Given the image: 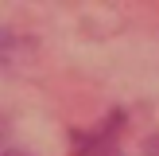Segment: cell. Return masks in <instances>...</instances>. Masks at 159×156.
<instances>
[{"label":"cell","mask_w":159,"mask_h":156,"mask_svg":"<svg viewBox=\"0 0 159 156\" xmlns=\"http://www.w3.org/2000/svg\"><path fill=\"white\" fill-rule=\"evenodd\" d=\"M144 156H159V137H155V140H148V148H144Z\"/></svg>","instance_id":"6da1fadb"}]
</instances>
